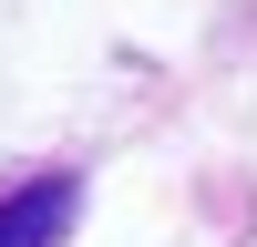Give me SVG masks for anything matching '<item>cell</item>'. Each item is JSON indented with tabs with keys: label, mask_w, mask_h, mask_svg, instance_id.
<instances>
[{
	"label": "cell",
	"mask_w": 257,
	"mask_h": 247,
	"mask_svg": "<svg viewBox=\"0 0 257 247\" xmlns=\"http://www.w3.org/2000/svg\"><path fill=\"white\" fill-rule=\"evenodd\" d=\"M72 216H82V175H62V165L0 185V247H62Z\"/></svg>",
	"instance_id": "6da1fadb"
}]
</instances>
